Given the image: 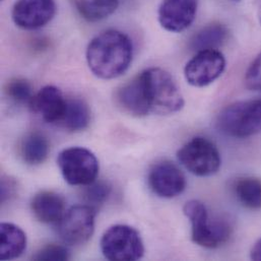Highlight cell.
Returning a JSON list of instances; mask_svg holds the SVG:
<instances>
[{
	"label": "cell",
	"instance_id": "obj_20",
	"mask_svg": "<svg viewBox=\"0 0 261 261\" xmlns=\"http://www.w3.org/2000/svg\"><path fill=\"white\" fill-rule=\"evenodd\" d=\"M76 11L88 21L96 22L112 15L119 0H70Z\"/></svg>",
	"mask_w": 261,
	"mask_h": 261
},
{
	"label": "cell",
	"instance_id": "obj_13",
	"mask_svg": "<svg viewBox=\"0 0 261 261\" xmlns=\"http://www.w3.org/2000/svg\"><path fill=\"white\" fill-rule=\"evenodd\" d=\"M67 99L55 86H46L33 98L30 107L45 122L58 125L65 111Z\"/></svg>",
	"mask_w": 261,
	"mask_h": 261
},
{
	"label": "cell",
	"instance_id": "obj_3",
	"mask_svg": "<svg viewBox=\"0 0 261 261\" xmlns=\"http://www.w3.org/2000/svg\"><path fill=\"white\" fill-rule=\"evenodd\" d=\"M183 213L191 223L192 241L208 249L226 244L232 234V227L223 218H212L205 204L192 199L185 203Z\"/></svg>",
	"mask_w": 261,
	"mask_h": 261
},
{
	"label": "cell",
	"instance_id": "obj_1",
	"mask_svg": "<svg viewBox=\"0 0 261 261\" xmlns=\"http://www.w3.org/2000/svg\"><path fill=\"white\" fill-rule=\"evenodd\" d=\"M133 45L130 38L117 30H107L96 36L87 49V62L94 75L114 80L130 67Z\"/></svg>",
	"mask_w": 261,
	"mask_h": 261
},
{
	"label": "cell",
	"instance_id": "obj_14",
	"mask_svg": "<svg viewBox=\"0 0 261 261\" xmlns=\"http://www.w3.org/2000/svg\"><path fill=\"white\" fill-rule=\"evenodd\" d=\"M31 208L41 223L57 224L65 214V200L54 191H41L33 197Z\"/></svg>",
	"mask_w": 261,
	"mask_h": 261
},
{
	"label": "cell",
	"instance_id": "obj_17",
	"mask_svg": "<svg viewBox=\"0 0 261 261\" xmlns=\"http://www.w3.org/2000/svg\"><path fill=\"white\" fill-rule=\"evenodd\" d=\"M91 122V110L88 104L79 98L67 99L65 111L58 126L69 132L85 130Z\"/></svg>",
	"mask_w": 261,
	"mask_h": 261
},
{
	"label": "cell",
	"instance_id": "obj_21",
	"mask_svg": "<svg viewBox=\"0 0 261 261\" xmlns=\"http://www.w3.org/2000/svg\"><path fill=\"white\" fill-rule=\"evenodd\" d=\"M235 194L240 203L249 210L261 208V180L256 177H242L234 184Z\"/></svg>",
	"mask_w": 261,
	"mask_h": 261
},
{
	"label": "cell",
	"instance_id": "obj_24",
	"mask_svg": "<svg viewBox=\"0 0 261 261\" xmlns=\"http://www.w3.org/2000/svg\"><path fill=\"white\" fill-rule=\"evenodd\" d=\"M33 258L35 260H68L70 254L68 249L62 245L49 244L40 249Z\"/></svg>",
	"mask_w": 261,
	"mask_h": 261
},
{
	"label": "cell",
	"instance_id": "obj_11",
	"mask_svg": "<svg viewBox=\"0 0 261 261\" xmlns=\"http://www.w3.org/2000/svg\"><path fill=\"white\" fill-rule=\"evenodd\" d=\"M148 185L151 191L162 198H174L186 189L183 172L172 162L163 161L152 166L148 173Z\"/></svg>",
	"mask_w": 261,
	"mask_h": 261
},
{
	"label": "cell",
	"instance_id": "obj_7",
	"mask_svg": "<svg viewBox=\"0 0 261 261\" xmlns=\"http://www.w3.org/2000/svg\"><path fill=\"white\" fill-rule=\"evenodd\" d=\"M101 250L105 258L112 261H135L144 254L139 233L130 226L110 227L101 239Z\"/></svg>",
	"mask_w": 261,
	"mask_h": 261
},
{
	"label": "cell",
	"instance_id": "obj_6",
	"mask_svg": "<svg viewBox=\"0 0 261 261\" xmlns=\"http://www.w3.org/2000/svg\"><path fill=\"white\" fill-rule=\"evenodd\" d=\"M57 165L64 180L72 186H87L95 182L99 174L98 159L85 147L63 149L57 158Z\"/></svg>",
	"mask_w": 261,
	"mask_h": 261
},
{
	"label": "cell",
	"instance_id": "obj_27",
	"mask_svg": "<svg viewBox=\"0 0 261 261\" xmlns=\"http://www.w3.org/2000/svg\"><path fill=\"white\" fill-rule=\"evenodd\" d=\"M250 257L252 260L261 261V238L253 245Z\"/></svg>",
	"mask_w": 261,
	"mask_h": 261
},
{
	"label": "cell",
	"instance_id": "obj_15",
	"mask_svg": "<svg viewBox=\"0 0 261 261\" xmlns=\"http://www.w3.org/2000/svg\"><path fill=\"white\" fill-rule=\"evenodd\" d=\"M116 105L125 113L135 117H143L148 115L141 84L138 75L128 83L121 86L115 93Z\"/></svg>",
	"mask_w": 261,
	"mask_h": 261
},
{
	"label": "cell",
	"instance_id": "obj_12",
	"mask_svg": "<svg viewBox=\"0 0 261 261\" xmlns=\"http://www.w3.org/2000/svg\"><path fill=\"white\" fill-rule=\"evenodd\" d=\"M198 0H163L158 11L160 24L168 32L181 33L194 21Z\"/></svg>",
	"mask_w": 261,
	"mask_h": 261
},
{
	"label": "cell",
	"instance_id": "obj_2",
	"mask_svg": "<svg viewBox=\"0 0 261 261\" xmlns=\"http://www.w3.org/2000/svg\"><path fill=\"white\" fill-rule=\"evenodd\" d=\"M143 99L149 114L170 115L184 107V98L173 79L160 67H150L138 74Z\"/></svg>",
	"mask_w": 261,
	"mask_h": 261
},
{
	"label": "cell",
	"instance_id": "obj_23",
	"mask_svg": "<svg viewBox=\"0 0 261 261\" xmlns=\"http://www.w3.org/2000/svg\"><path fill=\"white\" fill-rule=\"evenodd\" d=\"M111 193V187L105 182H93L87 185L84 191V199L87 205L95 211L105 203Z\"/></svg>",
	"mask_w": 261,
	"mask_h": 261
},
{
	"label": "cell",
	"instance_id": "obj_16",
	"mask_svg": "<svg viewBox=\"0 0 261 261\" xmlns=\"http://www.w3.org/2000/svg\"><path fill=\"white\" fill-rule=\"evenodd\" d=\"M27 248L24 232L14 224L2 223L0 225V258L12 260L18 258Z\"/></svg>",
	"mask_w": 261,
	"mask_h": 261
},
{
	"label": "cell",
	"instance_id": "obj_5",
	"mask_svg": "<svg viewBox=\"0 0 261 261\" xmlns=\"http://www.w3.org/2000/svg\"><path fill=\"white\" fill-rule=\"evenodd\" d=\"M180 164L191 174L210 177L217 174L222 165L221 153L217 145L208 138L193 137L177 152Z\"/></svg>",
	"mask_w": 261,
	"mask_h": 261
},
{
	"label": "cell",
	"instance_id": "obj_26",
	"mask_svg": "<svg viewBox=\"0 0 261 261\" xmlns=\"http://www.w3.org/2000/svg\"><path fill=\"white\" fill-rule=\"evenodd\" d=\"M16 184L10 178H2L1 181V201L5 202L8 198L15 194Z\"/></svg>",
	"mask_w": 261,
	"mask_h": 261
},
{
	"label": "cell",
	"instance_id": "obj_18",
	"mask_svg": "<svg viewBox=\"0 0 261 261\" xmlns=\"http://www.w3.org/2000/svg\"><path fill=\"white\" fill-rule=\"evenodd\" d=\"M49 141L40 132H30L20 141L19 155L30 166L43 164L49 154Z\"/></svg>",
	"mask_w": 261,
	"mask_h": 261
},
{
	"label": "cell",
	"instance_id": "obj_25",
	"mask_svg": "<svg viewBox=\"0 0 261 261\" xmlns=\"http://www.w3.org/2000/svg\"><path fill=\"white\" fill-rule=\"evenodd\" d=\"M244 82L248 90L261 91V53L248 67Z\"/></svg>",
	"mask_w": 261,
	"mask_h": 261
},
{
	"label": "cell",
	"instance_id": "obj_22",
	"mask_svg": "<svg viewBox=\"0 0 261 261\" xmlns=\"http://www.w3.org/2000/svg\"><path fill=\"white\" fill-rule=\"evenodd\" d=\"M7 98L17 105H31L35 95L31 84L20 77H14L7 82L4 88Z\"/></svg>",
	"mask_w": 261,
	"mask_h": 261
},
{
	"label": "cell",
	"instance_id": "obj_4",
	"mask_svg": "<svg viewBox=\"0 0 261 261\" xmlns=\"http://www.w3.org/2000/svg\"><path fill=\"white\" fill-rule=\"evenodd\" d=\"M218 129L227 136L247 138L261 132V97L224 108L217 119Z\"/></svg>",
	"mask_w": 261,
	"mask_h": 261
},
{
	"label": "cell",
	"instance_id": "obj_9",
	"mask_svg": "<svg viewBox=\"0 0 261 261\" xmlns=\"http://www.w3.org/2000/svg\"><path fill=\"white\" fill-rule=\"evenodd\" d=\"M226 69V58L219 50L196 52L185 68L184 75L189 85L204 88L216 82Z\"/></svg>",
	"mask_w": 261,
	"mask_h": 261
},
{
	"label": "cell",
	"instance_id": "obj_10",
	"mask_svg": "<svg viewBox=\"0 0 261 261\" xmlns=\"http://www.w3.org/2000/svg\"><path fill=\"white\" fill-rule=\"evenodd\" d=\"M56 11L55 0H17L12 7L11 17L18 28L34 31L47 25Z\"/></svg>",
	"mask_w": 261,
	"mask_h": 261
},
{
	"label": "cell",
	"instance_id": "obj_28",
	"mask_svg": "<svg viewBox=\"0 0 261 261\" xmlns=\"http://www.w3.org/2000/svg\"><path fill=\"white\" fill-rule=\"evenodd\" d=\"M258 19H259V22H260L261 24V6L260 8H259V11H258Z\"/></svg>",
	"mask_w": 261,
	"mask_h": 261
},
{
	"label": "cell",
	"instance_id": "obj_19",
	"mask_svg": "<svg viewBox=\"0 0 261 261\" xmlns=\"http://www.w3.org/2000/svg\"><path fill=\"white\" fill-rule=\"evenodd\" d=\"M229 36V30L220 22H213L199 30L191 39L190 48L195 52L203 50H218Z\"/></svg>",
	"mask_w": 261,
	"mask_h": 261
},
{
	"label": "cell",
	"instance_id": "obj_29",
	"mask_svg": "<svg viewBox=\"0 0 261 261\" xmlns=\"http://www.w3.org/2000/svg\"><path fill=\"white\" fill-rule=\"evenodd\" d=\"M233 1H241V0H233Z\"/></svg>",
	"mask_w": 261,
	"mask_h": 261
},
{
	"label": "cell",
	"instance_id": "obj_8",
	"mask_svg": "<svg viewBox=\"0 0 261 261\" xmlns=\"http://www.w3.org/2000/svg\"><path fill=\"white\" fill-rule=\"evenodd\" d=\"M95 217L96 211L87 204L72 206L58 223L60 238L70 246L87 243L95 231Z\"/></svg>",
	"mask_w": 261,
	"mask_h": 261
}]
</instances>
